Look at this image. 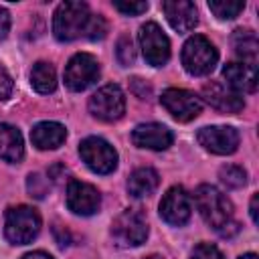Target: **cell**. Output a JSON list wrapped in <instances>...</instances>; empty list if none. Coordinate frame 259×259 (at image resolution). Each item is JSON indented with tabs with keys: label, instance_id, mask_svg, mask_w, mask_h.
I'll return each instance as SVG.
<instances>
[{
	"label": "cell",
	"instance_id": "obj_1",
	"mask_svg": "<svg viewBox=\"0 0 259 259\" xmlns=\"http://www.w3.org/2000/svg\"><path fill=\"white\" fill-rule=\"evenodd\" d=\"M53 32L59 40H75V38H103L107 34V22L103 16L93 14L85 2H61L55 10Z\"/></svg>",
	"mask_w": 259,
	"mask_h": 259
},
{
	"label": "cell",
	"instance_id": "obj_2",
	"mask_svg": "<svg viewBox=\"0 0 259 259\" xmlns=\"http://www.w3.org/2000/svg\"><path fill=\"white\" fill-rule=\"evenodd\" d=\"M194 202L208 227H212L217 233L225 229L233 221V204L231 200L214 186L210 184H200L194 190Z\"/></svg>",
	"mask_w": 259,
	"mask_h": 259
},
{
	"label": "cell",
	"instance_id": "obj_3",
	"mask_svg": "<svg viewBox=\"0 0 259 259\" xmlns=\"http://www.w3.org/2000/svg\"><path fill=\"white\" fill-rule=\"evenodd\" d=\"M40 231V217L36 208L20 204L6 210L4 221V235L14 245H26L30 243Z\"/></svg>",
	"mask_w": 259,
	"mask_h": 259
},
{
	"label": "cell",
	"instance_id": "obj_4",
	"mask_svg": "<svg viewBox=\"0 0 259 259\" xmlns=\"http://www.w3.org/2000/svg\"><path fill=\"white\" fill-rule=\"evenodd\" d=\"M217 61H219L217 49L202 34L190 36L182 47V65L190 75H196V77L208 75L214 69Z\"/></svg>",
	"mask_w": 259,
	"mask_h": 259
},
{
	"label": "cell",
	"instance_id": "obj_5",
	"mask_svg": "<svg viewBox=\"0 0 259 259\" xmlns=\"http://www.w3.org/2000/svg\"><path fill=\"white\" fill-rule=\"evenodd\" d=\"M111 237L119 247H138V245H142L148 237L146 217L136 208L123 210L111 223Z\"/></svg>",
	"mask_w": 259,
	"mask_h": 259
},
{
	"label": "cell",
	"instance_id": "obj_6",
	"mask_svg": "<svg viewBox=\"0 0 259 259\" xmlns=\"http://www.w3.org/2000/svg\"><path fill=\"white\" fill-rule=\"evenodd\" d=\"M89 111L101 121H115L125 111V95L119 85L109 83L97 89L89 99Z\"/></svg>",
	"mask_w": 259,
	"mask_h": 259
},
{
	"label": "cell",
	"instance_id": "obj_7",
	"mask_svg": "<svg viewBox=\"0 0 259 259\" xmlns=\"http://www.w3.org/2000/svg\"><path fill=\"white\" fill-rule=\"evenodd\" d=\"M79 154L83 162L97 174H109L117 168V152L103 138H97V136L85 138L79 144Z\"/></svg>",
	"mask_w": 259,
	"mask_h": 259
},
{
	"label": "cell",
	"instance_id": "obj_8",
	"mask_svg": "<svg viewBox=\"0 0 259 259\" xmlns=\"http://www.w3.org/2000/svg\"><path fill=\"white\" fill-rule=\"evenodd\" d=\"M99 79V63L89 53H77L65 67V85L71 91H85Z\"/></svg>",
	"mask_w": 259,
	"mask_h": 259
},
{
	"label": "cell",
	"instance_id": "obj_9",
	"mask_svg": "<svg viewBox=\"0 0 259 259\" xmlns=\"http://www.w3.org/2000/svg\"><path fill=\"white\" fill-rule=\"evenodd\" d=\"M140 45L144 59L152 67H162L170 59V40L156 22H146L140 28Z\"/></svg>",
	"mask_w": 259,
	"mask_h": 259
},
{
	"label": "cell",
	"instance_id": "obj_10",
	"mask_svg": "<svg viewBox=\"0 0 259 259\" xmlns=\"http://www.w3.org/2000/svg\"><path fill=\"white\" fill-rule=\"evenodd\" d=\"M160 103L178 121H190L202 111V101L194 93L186 89H176V87L166 89L160 97Z\"/></svg>",
	"mask_w": 259,
	"mask_h": 259
},
{
	"label": "cell",
	"instance_id": "obj_11",
	"mask_svg": "<svg viewBox=\"0 0 259 259\" xmlns=\"http://www.w3.org/2000/svg\"><path fill=\"white\" fill-rule=\"evenodd\" d=\"M190 214L192 202L188 192L182 186H172L160 200V217L172 227H182L188 223Z\"/></svg>",
	"mask_w": 259,
	"mask_h": 259
},
{
	"label": "cell",
	"instance_id": "obj_12",
	"mask_svg": "<svg viewBox=\"0 0 259 259\" xmlns=\"http://www.w3.org/2000/svg\"><path fill=\"white\" fill-rule=\"evenodd\" d=\"M196 140L204 150H208L212 154H219V156L233 154L239 148V132L235 127H231V125H208V127H202V130H198Z\"/></svg>",
	"mask_w": 259,
	"mask_h": 259
},
{
	"label": "cell",
	"instance_id": "obj_13",
	"mask_svg": "<svg viewBox=\"0 0 259 259\" xmlns=\"http://www.w3.org/2000/svg\"><path fill=\"white\" fill-rule=\"evenodd\" d=\"M101 204V194L95 186L81 182V180H69L67 184V206L69 210H73L75 214L81 217H89L95 214L99 210Z\"/></svg>",
	"mask_w": 259,
	"mask_h": 259
},
{
	"label": "cell",
	"instance_id": "obj_14",
	"mask_svg": "<svg viewBox=\"0 0 259 259\" xmlns=\"http://www.w3.org/2000/svg\"><path fill=\"white\" fill-rule=\"evenodd\" d=\"M132 142L138 148H148V150H166L174 142L172 130H168L162 123H140L132 132Z\"/></svg>",
	"mask_w": 259,
	"mask_h": 259
},
{
	"label": "cell",
	"instance_id": "obj_15",
	"mask_svg": "<svg viewBox=\"0 0 259 259\" xmlns=\"http://www.w3.org/2000/svg\"><path fill=\"white\" fill-rule=\"evenodd\" d=\"M204 99L219 111L223 113H237L245 107V101L239 93H235L229 85H223L219 81H210L202 87Z\"/></svg>",
	"mask_w": 259,
	"mask_h": 259
},
{
	"label": "cell",
	"instance_id": "obj_16",
	"mask_svg": "<svg viewBox=\"0 0 259 259\" xmlns=\"http://www.w3.org/2000/svg\"><path fill=\"white\" fill-rule=\"evenodd\" d=\"M162 10H164L170 26L178 32H188L198 22L196 6L190 0H166V2H162Z\"/></svg>",
	"mask_w": 259,
	"mask_h": 259
},
{
	"label": "cell",
	"instance_id": "obj_17",
	"mask_svg": "<svg viewBox=\"0 0 259 259\" xmlns=\"http://www.w3.org/2000/svg\"><path fill=\"white\" fill-rule=\"evenodd\" d=\"M223 77L227 85L235 93H253L257 89V69L249 63H229L223 69Z\"/></svg>",
	"mask_w": 259,
	"mask_h": 259
},
{
	"label": "cell",
	"instance_id": "obj_18",
	"mask_svg": "<svg viewBox=\"0 0 259 259\" xmlns=\"http://www.w3.org/2000/svg\"><path fill=\"white\" fill-rule=\"evenodd\" d=\"M67 138L65 125L57 121H40L30 130V140L38 150H55Z\"/></svg>",
	"mask_w": 259,
	"mask_h": 259
},
{
	"label": "cell",
	"instance_id": "obj_19",
	"mask_svg": "<svg viewBox=\"0 0 259 259\" xmlns=\"http://www.w3.org/2000/svg\"><path fill=\"white\" fill-rule=\"evenodd\" d=\"M24 156V144L20 132L10 123H0V160L20 162Z\"/></svg>",
	"mask_w": 259,
	"mask_h": 259
},
{
	"label": "cell",
	"instance_id": "obj_20",
	"mask_svg": "<svg viewBox=\"0 0 259 259\" xmlns=\"http://www.w3.org/2000/svg\"><path fill=\"white\" fill-rule=\"evenodd\" d=\"M158 184H160V176L154 168H138L127 178V192L134 198L150 196L158 188Z\"/></svg>",
	"mask_w": 259,
	"mask_h": 259
},
{
	"label": "cell",
	"instance_id": "obj_21",
	"mask_svg": "<svg viewBox=\"0 0 259 259\" xmlns=\"http://www.w3.org/2000/svg\"><path fill=\"white\" fill-rule=\"evenodd\" d=\"M231 40H233L235 53H237L241 59L249 61V65H253V63L257 61L259 40H257V34H255L253 30H249V28H237V30L233 32Z\"/></svg>",
	"mask_w": 259,
	"mask_h": 259
},
{
	"label": "cell",
	"instance_id": "obj_22",
	"mask_svg": "<svg viewBox=\"0 0 259 259\" xmlns=\"http://www.w3.org/2000/svg\"><path fill=\"white\" fill-rule=\"evenodd\" d=\"M30 83L32 87L47 95V93H53L55 87H57V73H55V67L51 63H45V61H38L32 71H30Z\"/></svg>",
	"mask_w": 259,
	"mask_h": 259
},
{
	"label": "cell",
	"instance_id": "obj_23",
	"mask_svg": "<svg viewBox=\"0 0 259 259\" xmlns=\"http://www.w3.org/2000/svg\"><path fill=\"white\" fill-rule=\"evenodd\" d=\"M208 8L214 16H219L223 20H231V18L239 16V12L245 8V2H239V0H210Z\"/></svg>",
	"mask_w": 259,
	"mask_h": 259
},
{
	"label": "cell",
	"instance_id": "obj_24",
	"mask_svg": "<svg viewBox=\"0 0 259 259\" xmlns=\"http://www.w3.org/2000/svg\"><path fill=\"white\" fill-rule=\"evenodd\" d=\"M219 178H221V182H223L227 188H241V186H245V182H247V172H245L241 166L229 164V166H223V168H221Z\"/></svg>",
	"mask_w": 259,
	"mask_h": 259
},
{
	"label": "cell",
	"instance_id": "obj_25",
	"mask_svg": "<svg viewBox=\"0 0 259 259\" xmlns=\"http://www.w3.org/2000/svg\"><path fill=\"white\" fill-rule=\"evenodd\" d=\"M26 188H28L30 196H34V198H45V194H47L49 188H51V180L45 178L42 174L34 172V174H30V176L26 178Z\"/></svg>",
	"mask_w": 259,
	"mask_h": 259
},
{
	"label": "cell",
	"instance_id": "obj_26",
	"mask_svg": "<svg viewBox=\"0 0 259 259\" xmlns=\"http://www.w3.org/2000/svg\"><path fill=\"white\" fill-rule=\"evenodd\" d=\"M117 61L123 65V67H127V65H132L134 61H136V49H134V42H132V38L127 36V34H123L119 40H117Z\"/></svg>",
	"mask_w": 259,
	"mask_h": 259
},
{
	"label": "cell",
	"instance_id": "obj_27",
	"mask_svg": "<svg viewBox=\"0 0 259 259\" xmlns=\"http://www.w3.org/2000/svg\"><path fill=\"white\" fill-rule=\"evenodd\" d=\"M190 259H225V257H223V253L214 245H210V243H198L192 249Z\"/></svg>",
	"mask_w": 259,
	"mask_h": 259
},
{
	"label": "cell",
	"instance_id": "obj_28",
	"mask_svg": "<svg viewBox=\"0 0 259 259\" xmlns=\"http://www.w3.org/2000/svg\"><path fill=\"white\" fill-rule=\"evenodd\" d=\"M113 8L127 16H138L148 10V2H113Z\"/></svg>",
	"mask_w": 259,
	"mask_h": 259
},
{
	"label": "cell",
	"instance_id": "obj_29",
	"mask_svg": "<svg viewBox=\"0 0 259 259\" xmlns=\"http://www.w3.org/2000/svg\"><path fill=\"white\" fill-rule=\"evenodd\" d=\"M12 87H14V83H12L10 73L6 71L4 65H0V101H6V99L10 97Z\"/></svg>",
	"mask_w": 259,
	"mask_h": 259
},
{
	"label": "cell",
	"instance_id": "obj_30",
	"mask_svg": "<svg viewBox=\"0 0 259 259\" xmlns=\"http://www.w3.org/2000/svg\"><path fill=\"white\" fill-rule=\"evenodd\" d=\"M132 89H134V93L140 97V99H148V95H150V85L146 83V81H142V79H132Z\"/></svg>",
	"mask_w": 259,
	"mask_h": 259
},
{
	"label": "cell",
	"instance_id": "obj_31",
	"mask_svg": "<svg viewBox=\"0 0 259 259\" xmlns=\"http://www.w3.org/2000/svg\"><path fill=\"white\" fill-rule=\"evenodd\" d=\"M8 30H10V14H8L6 8L0 6V40L6 38Z\"/></svg>",
	"mask_w": 259,
	"mask_h": 259
},
{
	"label": "cell",
	"instance_id": "obj_32",
	"mask_svg": "<svg viewBox=\"0 0 259 259\" xmlns=\"http://www.w3.org/2000/svg\"><path fill=\"white\" fill-rule=\"evenodd\" d=\"M257 202H259V196L253 194L251 196V206H249V214H251V221L257 225L259 223V217H257Z\"/></svg>",
	"mask_w": 259,
	"mask_h": 259
},
{
	"label": "cell",
	"instance_id": "obj_33",
	"mask_svg": "<svg viewBox=\"0 0 259 259\" xmlns=\"http://www.w3.org/2000/svg\"><path fill=\"white\" fill-rule=\"evenodd\" d=\"M22 259H53V257L45 251H32V253H26Z\"/></svg>",
	"mask_w": 259,
	"mask_h": 259
},
{
	"label": "cell",
	"instance_id": "obj_34",
	"mask_svg": "<svg viewBox=\"0 0 259 259\" xmlns=\"http://www.w3.org/2000/svg\"><path fill=\"white\" fill-rule=\"evenodd\" d=\"M239 259H257V255H255V253H245V255H241Z\"/></svg>",
	"mask_w": 259,
	"mask_h": 259
},
{
	"label": "cell",
	"instance_id": "obj_35",
	"mask_svg": "<svg viewBox=\"0 0 259 259\" xmlns=\"http://www.w3.org/2000/svg\"><path fill=\"white\" fill-rule=\"evenodd\" d=\"M146 259H162V257H158V255H150V257H146Z\"/></svg>",
	"mask_w": 259,
	"mask_h": 259
}]
</instances>
